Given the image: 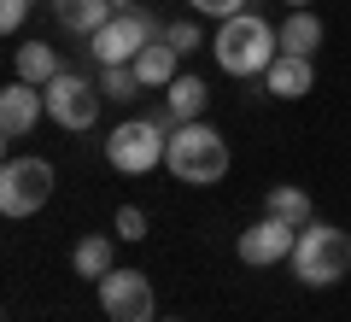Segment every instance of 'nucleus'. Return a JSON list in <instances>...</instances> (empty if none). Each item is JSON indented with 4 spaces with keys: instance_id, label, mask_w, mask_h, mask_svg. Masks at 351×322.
I'll return each mask as SVG.
<instances>
[{
    "instance_id": "1",
    "label": "nucleus",
    "mask_w": 351,
    "mask_h": 322,
    "mask_svg": "<svg viewBox=\"0 0 351 322\" xmlns=\"http://www.w3.org/2000/svg\"><path fill=\"white\" fill-rule=\"evenodd\" d=\"M211 53H217V65L228 76H263L281 53V30H269L258 12H234V18H223Z\"/></svg>"
},
{
    "instance_id": "2",
    "label": "nucleus",
    "mask_w": 351,
    "mask_h": 322,
    "mask_svg": "<svg viewBox=\"0 0 351 322\" xmlns=\"http://www.w3.org/2000/svg\"><path fill=\"white\" fill-rule=\"evenodd\" d=\"M164 164H170L176 182H188V187H211V182H223V176H228V141L217 135L205 117H199V124H176Z\"/></svg>"
},
{
    "instance_id": "3",
    "label": "nucleus",
    "mask_w": 351,
    "mask_h": 322,
    "mask_svg": "<svg viewBox=\"0 0 351 322\" xmlns=\"http://www.w3.org/2000/svg\"><path fill=\"white\" fill-rule=\"evenodd\" d=\"M287 264L304 287H334L351 270V235L334 223H311V229H299V246H293Z\"/></svg>"
},
{
    "instance_id": "4",
    "label": "nucleus",
    "mask_w": 351,
    "mask_h": 322,
    "mask_svg": "<svg viewBox=\"0 0 351 322\" xmlns=\"http://www.w3.org/2000/svg\"><path fill=\"white\" fill-rule=\"evenodd\" d=\"M164 152H170V129H158L152 117H123V124L106 135V159H112V170H123V176L158 170Z\"/></svg>"
},
{
    "instance_id": "5",
    "label": "nucleus",
    "mask_w": 351,
    "mask_h": 322,
    "mask_svg": "<svg viewBox=\"0 0 351 322\" xmlns=\"http://www.w3.org/2000/svg\"><path fill=\"white\" fill-rule=\"evenodd\" d=\"M41 94H47V117H53L59 129H71V135L94 129V117H100V106H106L100 76H82V71H59Z\"/></svg>"
},
{
    "instance_id": "6",
    "label": "nucleus",
    "mask_w": 351,
    "mask_h": 322,
    "mask_svg": "<svg viewBox=\"0 0 351 322\" xmlns=\"http://www.w3.org/2000/svg\"><path fill=\"white\" fill-rule=\"evenodd\" d=\"M147 41H164V24L147 6H129V12H117L100 36H88V53H94V65H135V53L147 47Z\"/></svg>"
},
{
    "instance_id": "7",
    "label": "nucleus",
    "mask_w": 351,
    "mask_h": 322,
    "mask_svg": "<svg viewBox=\"0 0 351 322\" xmlns=\"http://www.w3.org/2000/svg\"><path fill=\"white\" fill-rule=\"evenodd\" d=\"M53 199V164L47 159H12L0 170V211L6 217H36Z\"/></svg>"
},
{
    "instance_id": "8",
    "label": "nucleus",
    "mask_w": 351,
    "mask_h": 322,
    "mask_svg": "<svg viewBox=\"0 0 351 322\" xmlns=\"http://www.w3.org/2000/svg\"><path fill=\"white\" fill-rule=\"evenodd\" d=\"M100 310H106V322H158V310H152V281L141 270H112L100 281Z\"/></svg>"
},
{
    "instance_id": "9",
    "label": "nucleus",
    "mask_w": 351,
    "mask_h": 322,
    "mask_svg": "<svg viewBox=\"0 0 351 322\" xmlns=\"http://www.w3.org/2000/svg\"><path fill=\"white\" fill-rule=\"evenodd\" d=\"M293 246H299V229H293V223H276V217L240 229V240H234L240 264H252V270H269V264L293 258Z\"/></svg>"
},
{
    "instance_id": "10",
    "label": "nucleus",
    "mask_w": 351,
    "mask_h": 322,
    "mask_svg": "<svg viewBox=\"0 0 351 322\" xmlns=\"http://www.w3.org/2000/svg\"><path fill=\"white\" fill-rule=\"evenodd\" d=\"M36 117H47V94L29 82H6L0 88V135L6 141H24L36 129Z\"/></svg>"
},
{
    "instance_id": "11",
    "label": "nucleus",
    "mask_w": 351,
    "mask_h": 322,
    "mask_svg": "<svg viewBox=\"0 0 351 322\" xmlns=\"http://www.w3.org/2000/svg\"><path fill=\"white\" fill-rule=\"evenodd\" d=\"M269 82H263V94H276V100H304L316 82V65L299 59V53H276V65H269Z\"/></svg>"
},
{
    "instance_id": "12",
    "label": "nucleus",
    "mask_w": 351,
    "mask_h": 322,
    "mask_svg": "<svg viewBox=\"0 0 351 322\" xmlns=\"http://www.w3.org/2000/svg\"><path fill=\"white\" fill-rule=\"evenodd\" d=\"M71 270L82 275V281H106V275L117 270V235H82L71 252Z\"/></svg>"
},
{
    "instance_id": "13",
    "label": "nucleus",
    "mask_w": 351,
    "mask_h": 322,
    "mask_svg": "<svg viewBox=\"0 0 351 322\" xmlns=\"http://www.w3.org/2000/svg\"><path fill=\"white\" fill-rule=\"evenodd\" d=\"M53 12H59V24L71 30V36H100L117 18V6L112 0H53Z\"/></svg>"
},
{
    "instance_id": "14",
    "label": "nucleus",
    "mask_w": 351,
    "mask_h": 322,
    "mask_svg": "<svg viewBox=\"0 0 351 322\" xmlns=\"http://www.w3.org/2000/svg\"><path fill=\"white\" fill-rule=\"evenodd\" d=\"M164 106L176 112V124H199L205 106H211V88H205V76H176V82L164 88Z\"/></svg>"
},
{
    "instance_id": "15",
    "label": "nucleus",
    "mask_w": 351,
    "mask_h": 322,
    "mask_svg": "<svg viewBox=\"0 0 351 322\" xmlns=\"http://www.w3.org/2000/svg\"><path fill=\"white\" fill-rule=\"evenodd\" d=\"M12 65H18V82H29V88H47L53 76L64 71V65H59V47H47V41H24Z\"/></svg>"
},
{
    "instance_id": "16",
    "label": "nucleus",
    "mask_w": 351,
    "mask_h": 322,
    "mask_svg": "<svg viewBox=\"0 0 351 322\" xmlns=\"http://www.w3.org/2000/svg\"><path fill=\"white\" fill-rule=\"evenodd\" d=\"M263 217H276V223H293V229H311V223H316L311 194H304V187H269V194H263Z\"/></svg>"
},
{
    "instance_id": "17",
    "label": "nucleus",
    "mask_w": 351,
    "mask_h": 322,
    "mask_svg": "<svg viewBox=\"0 0 351 322\" xmlns=\"http://www.w3.org/2000/svg\"><path fill=\"white\" fill-rule=\"evenodd\" d=\"M176 59H182V53H176L170 41H147V47L135 53V76L147 88H170L176 82Z\"/></svg>"
},
{
    "instance_id": "18",
    "label": "nucleus",
    "mask_w": 351,
    "mask_h": 322,
    "mask_svg": "<svg viewBox=\"0 0 351 322\" xmlns=\"http://www.w3.org/2000/svg\"><path fill=\"white\" fill-rule=\"evenodd\" d=\"M316 47H322V18H316V12H293L287 24H281V53H299V59H311Z\"/></svg>"
},
{
    "instance_id": "19",
    "label": "nucleus",
    "mask_w": 351,
    "mask_h": 322,
    "mask_svg": "<svg viewBox=\"0 0 351 322\" xmlns=\"http://www.w3.org/2000/svg\"><path fill=\"white\" fill-rule=\"evenodd\" d=\"M141 88H147V82L135 76V65H100V94L106 100H123V106H129Z\"/></svg>"
},
{
    "instance_id": "20",
    "label": "nucleus",
    "mask_w": 351,
    "mask_h": 322,
    "mask_svg": "<svg viewBox=\"0 0 351 322\" xmlns=\"http://www.w3.org/2000/svg\"><path fill=\"white\" fill-rule=\"evenodd\" d=\"M112 235H117V240H147V211H141V205H123V211H117V223H112Z\"/></svg>"
},
{
    "instance_id": "21",
    "label": "nucleus",
    "mask_w": 351,
    "mask_h": 322,
    "mask_svg": "<svg viewBox=\"0 0 351 322\" xmlns=\"http://www.w3.org/2000/svg\"><path fill=\"white\" fill-rule=\"evenodd\" d=\"M164 41H170L176 53H199V47H205V36H199V24H193V18H182V24H170V30H164Z\"/></svg>"
},
{
    "instance_id": "22",
    "label": "nucleus",
    "mask_w": 351,
    "mask_h": 322,
    "mask_svg": "<svg viewBox=\"0 0 351 322\" xmlns=\"http://www.w3.org/2000/svg\"><path fill=\"white\" fill-rule=\"evenodd\" d=\"M29 6H36V0H0V30H6V36H18V30H24V18H29Z\"/></svg>"
},
{
    "instance_id": "23",
    "label": "nucleus",
    "mask_w": 351,
    "mask_h": 322,
    "mask_svg": "<svg viewBox=\"0 0 351 322\" xmlns=\"http://www.w3.org/2000/svg\"><path fill=\"white\" fill-rule=\"evenodd\" d=\"M193 12H205V18H217V24H223V18H234V12H246V0H188Z\"/></svg>"
},
{
    "instance_id": "24",
    "label": "nucleus",
    "mask_w": 351,
    "mask_h": 322,
    "mask_svg": "<svg viewBox=\"0 0 351 322\" xmlns=\"http://www.w3.org/2000/svg\"><path fill=\"white\" fill-rule=\"evenodd\" d=\"M112 6H117V12H129V6H135V0H112Z\"/></svg>"
},
{
    "instance_id": "25",
    "label": "nucleus",
    "mask_w": 351,
    "mask_h": 322,
    "mask_svg": "<svg viewBox=\"0 0 351 322\" xmlns=\"http://www.w3.org/2000/svg\"><path fill=\"white\" fill-rule=\"evenodd\" d=\"M287 6H293V12H304V6H311V0H287Z\"/></svg>"
},
{
    "instance_id": "26",
    "label": "nucleus",
    "mask_w": 351,
    "mask_h": 322,
    "mask_svg": "<svg viewBox=\"0 0 351 322\" xmlns=\"http://www.w3.org/2000/svg\"><path fill=\"white\" fill-rule=\"evenodd\" d=\"M158 322H182V317H158Z\"/></svg>"
}]
</instances>
